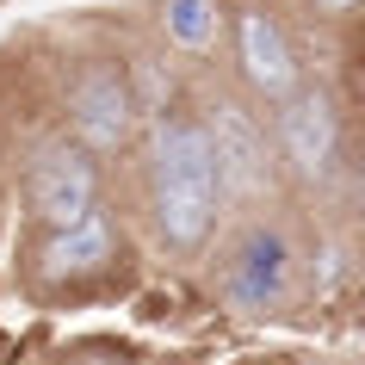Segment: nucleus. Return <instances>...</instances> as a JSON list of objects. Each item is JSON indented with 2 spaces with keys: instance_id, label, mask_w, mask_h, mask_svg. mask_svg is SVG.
Masks as SVG:
<instances>
[{
  "instance_id": "2",
  "label": "nucleus",
  "mask_w": 365,
  "mask_h": 365,
  "mask_svg": "<svg viewBox=\"0 0 365 365\" xmlns=\"http://www.w3.org/2000/svg\"><path fill=\"white\" fill-rule=\"evenodd\" d=\"M205 143H211V161H217V186L235 198H254L272 186V161H267V136L242 106H211L205 118Z\"/></svg>"
},
{
  "instance_id": "3",
  "label": "nucleus",
  "mask_w": 365,
  "mask_h": 365,
  "mask_svg": "<svg viewBox=\"0 0 365 365\" xmlns=\"http://www.w3.org/2000/svg\"><path fill=\"white\" fill-rule=\"evenodd\" d=\"M93 161L81 143H50L38 155V168H31V211L62 230V223H75L81 211H93Z\"/></svg>"
},
{
  "instance_id": "8",
  "label": "nucleus",
  "mask_w": 365,
  "mask_h": 365,
  "mask_svg": "<svg viewBox=\"0 0 365 365\" xmlns=\"http://www.w3.org/2000/svg\"><path fill=\"white\" fill-rule=\"evenodd\" d=\"M279 285H285V242L267 235V230H254L248 242H242V254H235L230 291L242 297V304H272Z\"/></svg>"
},
{
  "instance_id": "10",
  "label": "nucleus",
  "mask_w": 365,
  "mask_h": 365,
  "mask_svg": "<svg viewBox=\"0 0 365 365\" xmlns=\"http://www.w3.org/2000/svg\"><path fill=\"white\" fill-rule=\"evenodd\" d=\"M328 13H353V6H359V0H322Z\"/></svg>"
},
{
  "instance_id": "7",
  "label": "nucleus",
  "mask_w": 365,
  "mask_h": 365,
  "mask_svg": "<svg viewBox=\"0 0 365 365\" xmlns=\"http://www.w3.org/2000/svg\"><path fill=\"white\" fill-rule=\"evenodd\" d=\"M242 75H248L267 99L297 93V62H291V50H285V31H279L267 13H248V19H242Z\"/></svg>"
},
{
  "instance_id": "5",
  "label": "nucleus",
  "mask_w": 365,
  "mask_h": 365,
  "mask_svg": "<svg viewBox=\"0 0 365 365\" xmlns=\"http://www.w3.org/2000/svg\"><path fill=\"white\" fill-rule=\"evenodd\" d=\"M279 143H285V161L309 180H322L341 155V124H334V106L322 93H285L279 99Z\"/></svg>"
},
{
  "instance_id": "4",
  "label": "nucleus",
  "mask_w": 365,
  "mask_h": 365,
  "mask_svg": "<svg viewBox=\"0 0 365 365\" xmlns=\"http://www.w3.org/2000/svg\"><path fill=\"white\" fill-rule=\"evenodd\" d=\"M68 112H75L81 149L112 155V149H124V136H130L136 99H130V87H124L112 68H93V75H81V81H75V93H68Z\"/></svg>"
},
{
  "instance_id": "6",
  "label": "nucleus",
  "mask_w": 365,
  "mask_h": 365,
  "mask_svg": "<svg viewBox=\"0 0 365 365\" xmlns=\"http://www.w3.org/2000/svg\"><path fill=\"white\" fill-rule=\"evenodd\" d=\"M112 260V223L106 211H81L75 223H62L43 248V279H81V272H99Z\"/></svg>"
},
{
  "instance_id": "1",
  "label": "nucleus",
  "mask_w": 365,
  "mask_h": 365,
  "mask_svg": "<svg viewBox=\"0 0 365 365\" xmlns=\"http://www.w3.org/2000/svg\"><path fill=\"white\" fill-rule=\"evenodd\" d=\"M217 161L205 143V124L161 118L155 124V223L173 248H198L217 223Z\"/></svg>"
},
{
  "instance_id": "9",
  "label": "nucleus",
  "mask_w": 365,
  "mask_h": 365,
  "mask_svg": "<svg viewBox=\"0 0 365 365\" xmlns=\"http://www.w3.org/2000/svg\"><path fill=\"white\" fill-rule=\"evenodd\" d=\"M168 31L180 43H211V0H173L168 6Z\"/></svg>"
}]
</instances>
